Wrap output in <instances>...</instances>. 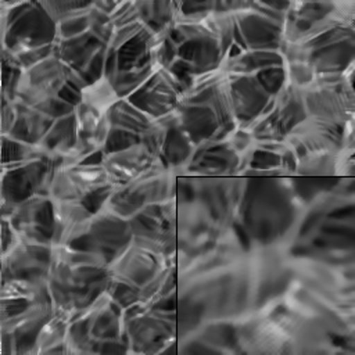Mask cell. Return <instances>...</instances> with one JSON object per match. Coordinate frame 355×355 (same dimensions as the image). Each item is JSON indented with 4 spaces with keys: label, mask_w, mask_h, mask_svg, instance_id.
<instances>
[{
    "label": "cell",
    "mask_w": 355,
    "mask_h": 355,
    "mask_svg": "<svg viewBox=\"0 0 355 355\" xmlns=\"http://www.w3.org/2000/svg\"><path fill=\"white\" fill-rule=\"evenodd\" d=\"M168 323L165 319H161V313L157 312L153 316L148 313L137 315L135 319L126 320L123 318V330H128V336L132 341V345H162L165 340L168 338V333L172 331V329H166Z\"/></svg>",
    "instance_id": "52a82bcc"
},
{
    "label": "cell",
    "mask_w": 355,
    "mask_h": 355,
    "mask_svg": "<svg viewBox=\"0 0 355 355\" xmlns=\"http://www.w3.org/2000/svg\"><path fill=\"white\" fill-rule=\"evenodd\" d=\"M110 277L111 265L104 257L53 245L46 283L55 306L72 313L89 306L107 290Z\"/></svg>",
    "instance_id": "6da1fadb"
},
{
    "label": "cell",
    "mask_w": 355,
    "mask_h": 355,
    "mask_svg": "<svg viewBox=\"0 0 355 355\" xmlns=\"http://www.w3.org/2000/svg\"><path fill=\"white\" fill-rule=\"evenodd\" d=\"M53 245L21 240L3 254V283L8 280H46Z\"/></svg>",
    "instance_id": "3957f363"
},
{
    "label": "cell",
    "mask_w": 355,
    "mask_h": 355,
    "mask_svg": "<svg viewBox=\"0 0 355 355\" xmlns=\"http://www.w3.org/2000/svg\"><path fill=\"white\" fill-rule=\"evenodd\" d=\"M101 189H114L103 166L75 165L58 169L53 178V200L83 202Z\"/></svg>",
    "instance_id": "277c9868"
},
{
    "label": "cell",
    "mask_w": 355,
    "mask_h": 355,
    "mask_svg": "<svg viewBox=\"0 0 355 355\" xmlns=\"http://www.w3.org/2000/svg\"><path fill=\"white\" fill-rule=\"evenodd\" d=\"M154 157L144 143H136L118 153H110L103 159V168L112 187H119L153 168Z\"/></svg>",
    "instance_id": "5b68a950"
},
{
    "label": "cell",
    "mask_w": 355,
    "mask_h": 355,
    "mask_svg": "<svg viewBox=\"0 0 355 355\" xmlns=\"http://www.w3.org/2000/svg\"><path fill=\"white\" fill-rule=\"evenodd\" d=\"M8 222L21 240L51 244L54 241V201L33 196L19 204L8 215Z\"/></svg>",
    "instance_id": "7a4b0ae2"
},
{
    "label": "cell",
    "mask_w": 355,
    "mask_h": 355,
    "mask_svg": "<svg viewBox=\"0 0 355 355\" xmlns=\"http://www.w3.org/2000/svg\"><path fill=\"white\" fill-rule=\"evenodd\" d=\"M119 100L122 98L108 76H100L80 90V104L103 118L108 115Z\"/></svg>",
    "instance_id": "ba28073f"
},
{
    "label": "cell",
    "mask_w": 355,
    "mask_h": 355,
    "mask_svg": "<svg viewBox=\"0 0 355 355\" xmlns=\"http://www.w3.org/2000/svg\"><path fill=\"white\" fill-rule=\"evenodd\" d=\"M47 162L40 159L24 161L18 159L12 168H10V200L3 204H19L31 197H33L35 190L47 176ZM7 176V175H3Z\"/></svg>",
    "instance_id": "8992f818"
}]
</instances>
